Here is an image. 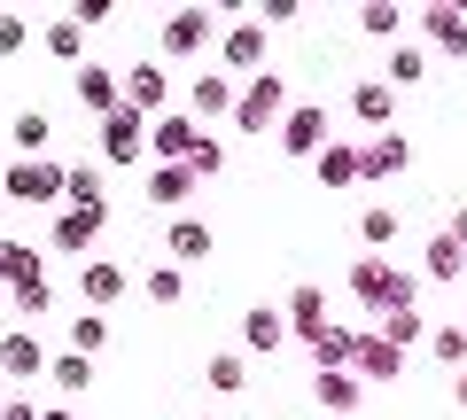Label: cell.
Wrapping results in <instances>:
<instances>
[{"instance_id":"obj_19","label":"cell","mask_w":467,"mask_h":420,"mask_svg":"<svg viewBox=\"0 0 467 420\" xmlns=\"http://www.w3.org/2000/svg\"><path fill=\"white\" fill-rule=\"evenodd\" d=\"M70 343H78V358H94L101 343H109V320H101V312H86V320L70 327Z\"/></svg>"},{"instance_id":"obj_22","label":"cell","mask_w":467,"mask_h":420,"mask_svg":"<svg viewBox=\"0 0 467 420\" xmlns=\"http://www.w3.org/2000/svg\"><path fill=\"white\" fill-rule=\"evenodd\" d=\"M47 47H55V55H78V47H86V24H78V16H70V24H47Z\"/></svg>"},{"instance_id":"obj_36","label":"cell","mask_w":467,"mask_h":420,"mask_svg":"<svg viewBox=\"0 0 467 420\" xmlns=\"http://www.w3.org/2000/svg\"><path fill=\"white\" fill-rule=\"evenodd\" d=\"M47 420H70V413H47Z\"/></svg>"},{"instance_id":"obj_10","label":"cell","mask_w":467,"mask_h":420,"mask_svg":"<svg viewBox=\"0 0 467 420\" xmlns=\"http://www.w3.org/2000/svg\"><path fill=\"white\" fill-rule=\"evenodd\" d=\"M47 133H55V125H47V109H24V118H16V149H24V164H32V156L47 149Z\"/></svg>"},{"instance_id":"obj_30","label":"cell","mask_w":467,"mask_h":420,"mask_svg":"<svg viewBox=\"0 0 467 420\" xmlns=\"http://www.w3.org/2000/svg\"><path fill=\"white\" fill-rule=\"evenodd\" d=\"M420 335V312H389V343H398V351H405V343H413Z\"/></svg>"},{"instance_id":"obj_2","label":"cell","mask_w":467,"mask_h":420,"mask_svg":"<svg viewBox=\"0 0 467 420\" xmlns=\"http://www.w3.org/2000/svg\"><path fill=\"white\" fill-rule=\"evenodd\" d=\"M78 101L86 109H101V118H117V70H101V63H78Z\"/></svg>"},{"instance_id":"obj_26","label":"cell","mask_w":467,"mask_h":420,"mask_svg":"<svg viewBox=\"0 0 467 420\" xmlns=\"http://www.w3.org/2000/svg\"><path fill=\"white\" fill-rule=\"evenodd\" d=\"M429 265H436V281H451V272H460V241L444 234V241H436V250H429Z\"/></svg>"},{"instance_id":"obj_27","label":"cell","mask_w":467,"mask_h":420,"mask_svg":"<svg viewBox=\"0 0 467 420\" xmlns=\"http://www.w3.org/2000/svg\"><path fill=\"white\" fill-rule=\"evenodd\" d=\"M358 24H367L374 39H398V24H405V16H398V8H367V16H358Z\"/></svg>"},{"instance_id":"obj_35","label":"cell","mask_w":467,"mask_h":420,"mask_svg":"<svg viewBox=\"0 0 467 420\" xmlns=\"http://www.w3.org/2000/svg\"><path fill=\"white\" fill-rule=\"evenodd\" d=\"M460 405H467V374H460Z\"/></svg>"},{"instance_id":"obj_21","label":"cell","mask_w":467,"mask_h":420,"mask_svg":"<svg viewBox=\"0 0 467 420\" xmlns=\"http://www.w3.org/2000/svg\"><path fill=\"white\" fill-rule=\"evenodd\" d=\"M242 382H250V366H242L234 351H218L211 358V389H242Z\"/></svg>"},{"instance_id":"obj_15","label":"cell","mask_w":467,"mask_h":420,"mask_svg":"<svg viewBox=\"0 0 467 420\" xmlns=\"http://www.w3.org/2000/svg\"><path fill=\"white\" fill-rule=\"evenodd\" d=\"M257 55H265V32H257V24L226 32V63H257Z\"/></svg>"},{"instance_id":"obj_12","label":"cell","mask_w":467,"mask_h":420,"mask_svg":"<svg viewBox=\"0 0 467 420\" xmlns=\"http://www.w3.org/2000/svg\"><path fill=\"white\" fill-rule=\"evenodd\" d=\"M319 405H327V413H350V405H358V382H350V374H319Z\"/></svg>"},{"instance_id":"obj_32","label":"cell","mask_w":467,"mask_h":420,"mask_svg":"<svg viewBox=\"0 0 467 420\" xmlns=\"http://www.w3.org/2000/svg\"><path fill=\"white\" fill-rule=\"evenodd\" d=\"M16 303L32 312V320H39V312H47V281H24V288H16Z\"/></svg>"},{"instance_id":"obj_34","label":"cell","mask_w":467,"mask_h":420,"mask_svg":"<svg viewBox=\"0 0 467 420\" xmlns=\"http://www.w3.org/2000/svg\"><path fill=\"white\" fill-rule=\"evenodd\" d=\"M0 420H39V413H32L24 397H8V405H0Z\"/></svg>"},{"instance_id":"obj_6","label":"cell","mask_w":467,"mask_h":420,"mask_svg":"<svg viewBox=\"0 0 467 420\" xmlns=\"http://www.w3.org/2000/svg\"><path fill=\"white\" fill-rule=\"evenodd\" d=\"M140 156V109H117L109 118V164H133Z\"/></svg>"},{"instance_id":"obj_20","label":"cell","mask_w":467,"mask_h":420,"mask_svg":"<svg viewBox=\"0 0 467 420\" xmlns=\"http://www.w3.org/2000/svg\"><path fill=\"white\" fill-rule=\"evenodd\" d=\"M319 179H327V187L358 179V156H350V149H327V156H319Z\"/></svg>"},{"instance_id":"obj_24","label":"cell","mask_w":467,"mask_h":420,"mask_svg":"<svg viewBox=\"0 0 467 420\" xmlns=\"http://www.w3.org/2000/svg\"><path fill=\"white\" fill-rule=\"evenodd\" d=\"M436 358L460 366V358H467V327H436Z\"/></svg>"},{"instance_id":"obj_31","label":"cell","mask_w":467,"mask_h":420,"mask_svg":"<svg viewBox=\"0 0 467 420\" xmlns=\"http://www.w3.org/2000/svg\"><path fill=\"white\" fill-rule=\"evenodd\" d=\"M149 296L156 303H180V272H149Z\"/></svg>"},{"instance_id":"obj_13","label":"cell","mask_w":467,"mask_h":420,"mask_svg":"<svg viewBox=\"0 0 467 420\" xmlns=\"http://www.w3.org/2000/svg\"><path fill=\"white\" fill-rule=\"evenodd\" d=\"M319 133H327V118H319V109H296V118H288V149H319Z\"/></svg>"},{"instance_id":"obj_25","label":"cell","mask_w":467,"mask_h":420,"mask_svg":"<svg viewBox=\"0 0 467 420\" xmlns=\"http://www.w3.org/2000/svg\"><path fill=\"white\" fill-rule=\"evenodd\" d=\"M149 195H164V202H180V195H187V171H180V164H164V171H156V179H149Z\"/></svg>"},{"instance_id":"obj_5","label":"cell","mask_w":467,"mask_h":420,"mask_svg":"<svg viewBox=\"0 0 467 420\" xmlns=\"http://www.w3.org/2000/svg\"><path fill=\"white\" fill-rule=\"evenodd\" d=\"M202 39H211V16H202V8H180V16L164 24V47H171V55H187V47H202Z\"/></svg>"},{"instance_id":"obj_18","label":"cell","mask_w":467,"mask_h":420,"mask_svg":"<svg viewBox=\"0 0 467 420\" xmlns=\"http://www.w3.org/2000/svg\"><path fill=\"white\" fill-rule=\"evenodd\" d=\"M420 70H429V55H420V47H389V86H413Z\"/></svg>"},{"instance_id":"obj_7","label":"cell","mask_w":467,"mask_h":420,"mask_svg":"<svg viewBox=\"0 0 467 420\" xmlns=\"http://www.w3.org/2000/svg\"><path fill=\"white\" fill-rule=\"evenodd\" d=\"M39 366H47V351H39L32 335H8V343H0V374H39Z\"/></svg>"},{"instance_id":"obj_3","label":"cell","mask_w":467,"mask_h":420,"mask_svg":"<svg viewBox=\"0 0 467 420\" xmlns=\"http://www.w3.org/2000/svg\"><path fill=\"white\" fill-rule=\"evenodd\" d=\"M125 86H133V109H140V118H149V109H164V94H171L164 63H133V70H125Z\"/></svg>"},{"instance_id":"obj_17","label":"cell","mask_w":467,"mask_h":420,"mask_svg":"<svg viewBox=\"0 0 467 420\" xmlns=\"http://www.w3.org/2000/svg\"><path fill=\"white\" fill-rule=\"evenodd\" d=\"M101 226V210H70L63 226H55V241H63V250H86V234H94Z\"/></svg>"},{"instance_id":"obj_33","label":"cell","mask_w":467,"mask_h":420,"mask_svg":"<svg viewBox=\"0 0 467 420\" xmlns=\"http://www.w3.org/2000/svg\"><path fill=\"white\" fill-rule=\"evenodd\" d=\"M86 374H94L86 358H63V366H55V382H63V389H86Z\"/></svg>"},{"instance_id":"obj_14","label":"cell","mask_w":467,"mask_h":420,"mask_svg":"<svg viewBox=\"0 0 467 420\" xmlns=\"http://www.w3.org/2000/svg\"><path fill=\"white\" fill-rule=\"evenodd\" d=\"M187 149H195V125H187V118H164V125H156V156H187Z\"/></svg>"},{"instance_id":"obj_29","label":"cell","mask_w":467,"mask_h":420,"mask_svg":"<svg viewBox=\"0 0 467 420\" xmlns=\"http://www.w3.org/2000/svg\"><path fill=\"white\" fill-rule=\"evenodd\" d=\"M24 39H32V24H24V16H0V55H16Z\"/></svg>"},{"instance_id":"obj_11","label":"cell","mask_w":467,"mask_h":420,"mask_svg":"<svg viewBox=\"0 0 467 420\" xmlns=\"http://www.w3.org/2000/svg\"><path fill=\"white\" fill-rule=\"evenodd\" d=\"M78 288H86V303H109L117 288H125V272H117V265H86V272H78Z\"/></svg>"},{"instance_id":"obj_28","label":"cell","mask_w":467,"mask_h":420,"mask_svg":"<svg viewBox=\"0 0 467 420\" xmlns=\"http://www.w3.org/2000/svg\"><path fill=\"white\" fill-rule=\"evenodd\" d=\"M358 118H389V86H358Z\"/></svg>"},{"instance_id":"obj_8","label":"cell","mask_w":467,"mask_h":420,"mask_svg":"<svg viewBox=\"0 0 467 420\" xmlns=\"http://www.w3.org/2000/svg\"><path fill=\"white\" fill-rule=\"evenodd\" d=\"M195 109H202V118H218V109H234V78H226V70H211V78H195Z\"/></svg>"},{"instance_id":"obj_9","label":"cell","mask_w":467,"mask_h":420,"mask_svg":"<svg viewBox=\"0 0 467 420\" xmlns=\"http://www.w3.org/2000/svg\"><path fill=\"white\" fill-rule=\"evenodd\" d=\"M420 24H429V39H436V47H451V55L467 47V16H451V8H429Z\"/></svg>"},{"instance_id":"obj_4","label":"cell","mask_w":467,"mask_h":420,"mask_svg":"<svg viewBox=\"0 0 467 420\" xmlns=\"http://www.w3.org/2000/svg\"><path fill=\"white\" fill-rule=\"evenodd\" d=\"M242 343H250L257 358L281 351V343H288V320H281V312H250V320H242Z\"/></svg>"},{"instance_id":"obj_23","label":"cell","mask_w":467,"mask_h":420,"mask_svg":"<svg viewBox=\"0 0 467 420\" xmlns=\"http://www.w3.org/2000/svg\"><path fill=\"white\" fill-rule=\"evenodd\" d=\"M171 250H180V257H202V250H211V234L187 219V226H171Z\"/></svg>"},{"instance_id":"obj_1","label":"cell","mask_w":467,"mask_h":420,"mask_svg":"<svg viewBox=\"0 0 467 420\" xmlns=\"http://www.w3.org/2000/svg\"><path fill=\"white\" fill-rule=\"evenodd\" d=\"M55 187H70V171H55V164H39V156H32V164H16L8 179H0V195H16V202H47Z\"/></svg>"},{"instance_id":"obj_16","label":"cell","mask_w":467,"mask_h":420,"mask_svg":"<svg viewBox=\"0 0 467 420\" xmlns=\"http://www.w3.org/2000/svg\"><path fill=\"white\" fill-rule=\"evenodd\" d=\"M273 101H281V78H257V94L242 101V125H265V118H273Z\"/></svg>"}]
</instances>
